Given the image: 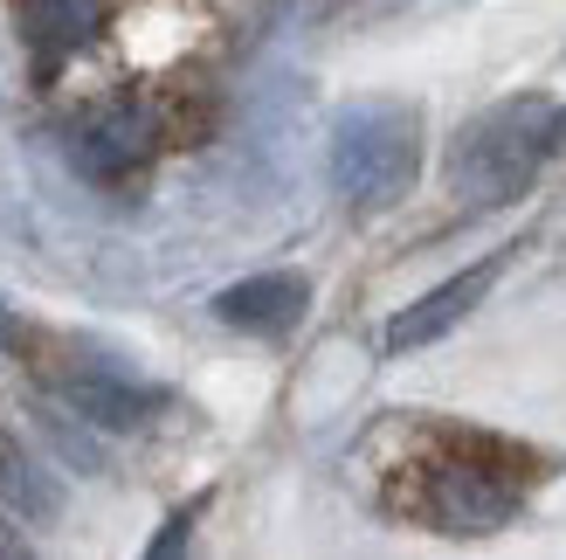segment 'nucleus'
Returning a JSON list of instances; mask_svg holds the SVG:
<instances>
[{"label":"nucleus","instance_id":"9","mask_svg":"<svg viewBox=\"0 0 566 560\" xmlns=\"http://www.w3.org/2000/svg\"><path fill=\"white\" fill-rule=\"evenodd\" d=\"M0 498H14V506H42V485H35V470H28V457L14 450L8 436H0Z\"/></svg>","mask_w":566,"mask_h":560},{"label":"nucleus","instance_id":"10","mask_svg":"<svg viewBox=\"0 0 566 560\" xmlns=\"http://www.w3.org/2000/svg\"><path fill=\"white\" fill-rule=\"evenodd\" d=\"M8 346H21V332H14V319H8V304H0V353Z\"/></svg>","mask_w":566,"mask_h":560},{"label":"nucleus","instance_id":"2","mask_svg":"<svg viewBox=\"0 0 566 560\" xmlns=\"http://www.w3.org/2000/svg\"><path fill=\"white\" fill-rule=\"evenodd\" d=\"M518 506H525V457L491 436H463L421 464L415 512L436 533H497Z\"/></svg>","mask_w":566,"mask_h":560},{"label":"nucleus","instance_id":"1","mask_svg":"<svg viewBox=\"0 0 566 560\" xmlns=\"http://www.w3.org/2000/svg\"><path fill=\"white\" fill-rule=\"evenodd\" d=\"M559 146H566V111L553 97H504L484 118H470L463 138L449 146V187L476 208L512 201Z\"/></svg>","mask_w":566,"mask_h":560},{"label":"nucleus","instance_id":"6","mask_svg":"<svg viewBox=\"0 0 566 560\" xmlns=\"http://www.w3.org/2000/svg\"><path fill=\"white\" fill-rule=\"evenodd\" d=\"M497 270H504V249L497 257H484L476 270H463V277H449V284H436L421 304H408L401 319L387 325V353H415V346H429V340H442L457 319H470L476 304L491 298V284H497Z\"/></svg>","mask_w":566,"mask_h":560},{"label":"nucleus","instance_id":"3","mask_svg":"<svg viewBox=\"0 0 566 560\" xmlns=\"http://www.w3.org/2000/svg\"><path fill=\"white\" fill-rule=\"evenodd\" d=\"M421 174V111L353 104L332 132V187L353 208H394Z\"/></svg>","mask_w":566,"mask_h":560},{"label":"nucleus","instance_id":"4","mask_svg":"<svg viewBox=\"0 0 566 560\" xmlns=\"http://www.w3.org/2000/svg\"><path fill=\"white\" fill-rule=\"evenodd\" d=\"M49 381H55V395H63L76 415H91V423H104V429H138V423H153V408H159V387L132 381L125 367L91 360V353H76L70 367H55Z\"/></svg>","mask_w":566,"mask_h":560},{"label":"nucleus","instance_id":"7","mask_svg":"<svg viewBox=\"0 0 566 560\" xmlns=\"http://www.w3.org/2000/svg\"><path fill=\"white\" fill-rule=\"evenodd\" d=\"M304 304H311V284L297 270H270V277H249V284L235 291H221L214 298V312L242 325V332H291L304 319Z\"/></svg>","mask_w":566,"mask_h":560},{"label":"nucleus","instance_id":"8","mask_svg":"<svg viewBox=\"0 0 566 560\" xmlns=\"http://www.w3.org/2000/svg\"><path fill=\"white\" fill-rule=\"evenodd\" d=\"M14 14H21L28 49H35L42 63H63V55H76L97 35L104 0H14Z\"/></svg>","mask_w":566,"mask_h":560},{"label":"nucleus","instance_id":"5","mask_svg":"<svg viewBox=\"0 0 566 560\" xmlns=\"http://www.w3.org/2000/svg\"><path fill=\"white\" fill-rule=\"evenodd\" d=\"M153 159V118H146V104H97L91 118L76 125V166L91 180H125L138 174V166Z\"/></svg>","mask_w":566,"mask_h":560}]
</instances>
